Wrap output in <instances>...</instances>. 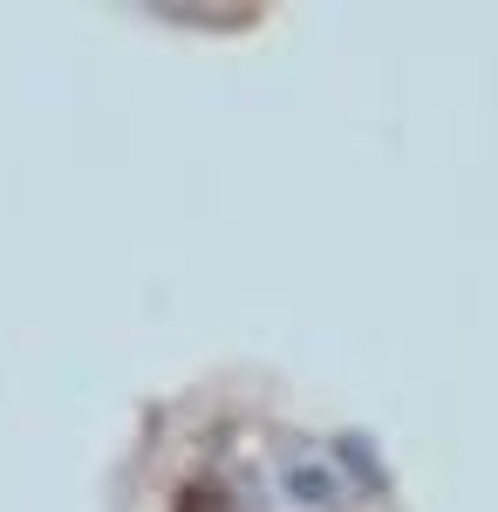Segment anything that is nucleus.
I'll list each match as a JSON object with an SVG mask.
<instances>
[{
    "label": "nucleus",
    "instance_id": "nucleus-1",
    "mask_svg": "<svg viewBox=\"0 0 498 512\" xmlns=\"http://www.w3.org/2000/svg\"><path fill=\"white\" fill-rule=\"evenodd\" d=\"M273 478H280V492L307 512H335V506H348V499H362V492L348 485L335 444H294V451L273 465Z\"/></svg>",
    "mask_w": 498,
    "mask_h": 512
},
{
    "label": "nucleus",
    "instance_id": "nucleus-2",
    "mask_svg": "<svg viewBox=\"0 0 498 512\" xmlns=\"http://www.w3.org/2000/svg\"><path fill=\"white\" fill-rule=\"evenodd\" d=\"M171 512H239V506H232V492H219L212 478H198V485L178 492V506H171Z\"/></svg>",
    "mask_w": 498,
    "mask_h": 512
}]
</instances>
